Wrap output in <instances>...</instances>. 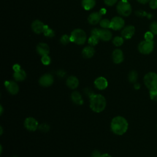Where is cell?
<instances>
[{
  "mask_svg": "<svg viewBox=\"0 0 157 157\" xmlns=\"http://www.w3.org/2000/svg\"><path fill=\"white\" fill-rule=\"evenodd\" d=\"M57 74L58 76L63 77V76L65 75V72L63 71H58L57 72Z\"/></svg>",
  "mask_w": 157,
  "mask_h": 157,
  "instance_id": "f35d334b",
  "label": "cell"
},
{
  "mask_svg": "<svg viewBox=\"0 0 157 157\" xmlns=\"http://www.w3.org/2000/svg\"><path fill=\"white\" fill-rule=\"evenodd\" d=\"M123 42H124L123 37L120 36H116L113 39V44L115 46H117V47L121 46L123 44Z\"/></svg>",
  "mask_w": 157,
  "mask_h": 157,
  "instance_id": "484cf974",
  "label": "cell"
},
{
  "mask_svg": "<svg viewBox=\"0 0 157 157\" xmlns=\"http://www.w3.org/2000/svg\"><path fill=\"white\" fill-rule=\"evenodd\" d=\"M135 33V28L134 26L128 25L124 27L121 31V36L125 39H131Z\"/></svg>",
  "mask_w": 157,
  "mask_h": 157,
  "instance_id": "4fadbf2b",
  "label": "cell"
},
{
  "mask_svg": "<svg viewBox=\"0 0 157 157\" xmlns=\"http://www.w3.org/2000/svg\"><path fill=\"white\" fill-rule=\"evenodd\" d=\"M100 26L104 29H109L110 28V25H111V22L110 20H109L108 19L104 18V19H102L100 22H99Z\"/></svg>",
  "mask_w": 157,
  "mask_h": 157,
  "instance_id": "d4e9b609",
  "label": "cell"
},
{
  "mask_svg": "<svg viewBox=\"0 0 157 157\" xmlns=\"http://www.w3.org/2000/svg\"><path fill=\"white\" fill-rule=\"evenodd\" d=\"M38 129L42 131V132H47L50 130V126L49 124H48L47 123H42L40 125H39V128Z\"/></svg>",
  "mask_w": 157,
  "mask_h": 157,
  "instance_id": "f546056e",
  "label": "cell"
},
{
  "mask_svg": "<svg viewBox=\"0 0 157 157\" xmlns=\"http://www.w3.org/2000/svg\"><path fill=\"white\" fill-rule=\"evenodd\" d=\"M45 25L39 20H34L31 24V29L34 33L36 34H40L44 33Z\"/></svg>",
  "mask_w": 157,
  "mask_h": 157,
  "instance_id": "7c38bea8",
  "label": "cell"
},
{
  "mask_svg": "<svg viewBox=\"0 0 157 157\" xmlns=\"http://www.w3.org/2000/svg\"><path fill=\"white\" fill-rule=\"evenodd\" d=\"M150 29L154 35H157V21H153L150 24Z\"/></svg>",
  "mask_w": 157,
  "mask_h": 157,
  "instance_id": "f1b7e54d",
  "label": "cell"
},
{
  "mask_svg": "<svg viewBox=\"0 0 157 157\" xmlns=\"http://www.w3.org/2000/svg\"><path fill=\"white\" fill-rule=\"evenodd\" d=\"M105 12H106V10H105V9H101L100 10H99V13L102 15H104V14H105Z\"/></svg>",
  "mask_w": 157,
  "mask_h": 157,
  "instance_id": "60d3db41",
  "label": "cell"
},
{
  "mask_svg": "<svg viewBox=\"0 0 157 157\" xmlns=\"http://www.w3.org/2000/svg\"><path fill=\"white\" fill-rule=\"evenodd\" d=\"M137 73L136 71H131L128 75L129 81L131 83H134L137 79Z\"/></svg>",
  "mask_w": 157,
  "mask_h": 157,
  "instance_id": "cb8c5ba5",
  "label": "cell"
},
{
  "mask_svg": "<svg viewBox=\"0 0 157 157\" xmlns=\"http://www.w3.org/2000/svg\"><path fill=\"white\" fill-rule=\"evenodd\" d=\"M102 15L99 12H93L88 17V23L91 25H96L101 20Z\"/></svg>",
  "mask_w": 157,
  "mask_h": 157,
  "instance_id": "2e32d148",
  "label": "cell"
},
{
  "mask_svg": "<svg viewBox=\"0 0 157 157\" xmlns=\"http://www.w3.org/2000/svg\"><path fill=\"white\" fill-rule=\"evenodd\" d=\"M25 128L29 131H35L39 128L38 121L33 117H28L24 122Z\"/></svg>",
  "mask_w": 157,
  "mask_h": 157,
  "instance_id": "52a82bcc",
  "label": "cell"
},
{
  "mask_svg": "<svg viewBox=\"0 0 157 157\" xmlns=\"http://www.w3.org/2000/svg\"><path fill=\"white\" fill-rule=\"evenodd\" d=\"M104 1L105 4L108 6H112L117 2V0H104Z\"/></svg>",
  "mask_w": 157,
  "mask_h": 157,
  "instance_id": "d590c367",
  "label": "cell"
},
{
  "mask_svg": "<svg viewBox=\"0 0 157 157\" xmlns=\"http://www.w3.org/2000/svg\"><path fill=\"white\" fill-rule=\"evenodd\" d=\"M36 51L37 53L41 55L42 56L45 55H48L50 52V48L47 44L41 42L37 44L36 47Z\"/></svg>",
  "mask_w": 157,
  "mask_h": 157,
  "instance_id": "5bb4252c",
  "label": "cell"
},
{
  "mask_svg": "<svg viewBox=\"0 0 157 157\" xmlns=\"http://www.w3.org/2000/svg\"><path fill=\"white\" fill-rule=\"evenodd\" d=\"M149 94H150V99L152 101L157 102V88L150 90Z\"/></svg>",
  "mask_w": 157,
  "mask_h": 157,
  "instance_id": "83f0119b",
  "label": "cell"
},
{
  "mask_svg": "<svg viewBox=\"0 0 157 157\" xmlns=\"http://www.w3.org/2000/svg\"><path fill=\"white\" fill-rule=\"evenodd\" d=\"M106 106V100L101 94H93L90 97V107L94 112L100 113L104 110Z\"/></svg>",
  "mask_w": 157,
  "mask_h": 157,
  "instance_id": "7a4b0ae2",
  "label": "cell"
},
{
  "mask_svg": "<svg viewBox=\"0 0 157 157\" xmlns=\"http://www.w3.org/2000/svg\"><path fill=\"white\" fill-rule=\"evenodd\" d=\"M43 33L44 36L49 37H52L55 36V32L53 31V29L50 28L47 25L45 26V28Z\"/></svg>",
  "mask_w": 157,
  "mask_h": 157,
  "instance_id": "603a6c76",
  "label": "cell"
},
{
  "mask_svg": "<svg viewBox=\"0 0 157 157\" xmlns=\"http://www.w3.org/2000/svg\"><path fill=\"white\" fill-rule=\"evenodd\" d=\"M94 49L92 46H86L85 47L82 52V54L83 56L85 58H90L94 54Z\"/></svg>",
  "mask_w": 157,
  "mask_h": 157,
  "instance_id": "ffe728a7",
  "label": "cell"
},
{
  "mask_svg": "<svg viewBox=\"0 0 157 157\" xmlns=\"http://www.w3.org/2000/svg\"><path fill=\"white\" fill-rule=\"evenodd\" d=\"M54 82L53 77L50 74H45L40 77L39 80V84L44 87H48L51 86Z\"/></svg>",
  "mask_w": 157,
  "mask_h": 157,
  "instance_id": "ba28073f",
  "label": "cell"
},
{
  "mask_svg": "<svg viewBox=\"0 0 157 157\" xmlns=\"http://www.w3.org/2000/svg\"><path fill=\"white\" fill-rule=\"evenodd\" d=\"M99 39L98 37L91 35L90 37L88 39V44L91 46H94L96 44H98V43L99 42Z\"/></svg>",
  "mask_w": 157,
  "mask_h": 157,
  "instance_id": "4316f807",
  "label": "cell"
},
{
  "mask_svg": "<svg viewBox=\"0 0 157 157\" xmlns=\"http://www.w3.org/2000/svg\"><path fill=\"white\" fill-rule=\"evenodd\" d=\"M139 3L140 4H147L148 2H149L150 1V0H137Z\"/></svg>",
  "mask_w": 157,
  "mask_h": 157,
  "instance_id": "ab89813d",
  "label": "cell"
},
{
  "mask_svg": "<svg viewBox=\"0 0 157 157\" xmlns=\"http://www.w3.org/2000/svg\"><path fill=\"white\" fill-rule=\"evenodd\" d=\"M139 52L144 55H148L152 52L154 48L153 41L143 40L138 45Z\"/></svg>",
  "mask_w": 157,
  "mask_h": 157,
  "instance_id": "8992f818",
  "label": "cell"
},
{
  "mask_svg": "<svg viewBox=\"0 0 157 157\" xmlns=\"http://www.w3.org/2000/svg\"><path fill=\"white\" fill-rule=\"evenodd\" d=\"M100 157H112V156L108 153H104V154H101Z\"/></svg>",
  "mask_w": 157,
  "mask_h": 157,
  "instance_id": "b9f144b4",
  "label": "cell"
},
{
  "mask_svg": "<svg viewBox=\"0 0 157 157\" xmlns=\"http://www.w3.org/2000/svg\"><path fill=\"white\" fill-rule=\"evenodd\" d=\"M144 82L149 90L157 88V74L153 72H148L144 77Z\"/></svg>",
  "mask_w": 157,
  "mask_h": 157,
  "instance_id": "5b68a950",
  "label": "cell"
},
{
  "mask_svg": "<svg viewBox=\"0 0 157 157\" xmlns=\"http://www.w3.org/2000/svg\"><path fill=\"white\" fill-rule=\"evenodd\" d=\"M110 28L115 31L122 29L124 25V21L120 17H114L110 20Z\"/></svg>",
  "mask_w": 157,
  "mask_h": 157,
  "instance_id": "9c48e42d",
  "label": "cell"
},
{
  "mask_svg": "<svg viewBox=\"0 0 157 157\" xmlns=\"http://www.w3.org/2000/svg\"><path fill=\"white\" fill-rule=\"evenodd\" d=\"M101 155V154L99 153V151H97V150H95L92 153V155L91 157H100Z\"/></svg>",
  "mask_w": 157,
  "mask_h": 157,
  "instance_id": "8d00e7d4",
  "label": "cell"
},
{
  "mask_svg": "<svg viewBox=\"0 0 157 157\" xmlns=\"http://www.w3.org/2000/svg\"><path fill=\"white\" fill-rule=\"evenodd\" d=\"M66 85L71 89H75L79 85L78 79L75 76L71 75L67 78Z\"/></svg>",
  "mask_w": 157,
  "mask_h": 157,
  "instance_id": "e0dca14e",
  "label": "cell"
},
{
  "mask_svg": "<svg viewBox=\"0 0 157 157\" xmlns=\"http://www.w3.org/2000/svg\"><path fill=\"white\" fill-rule=\"evenodd\" d=\"M134 88L136 89V90H138V89H139L140 88V85L139 84V83H135L134 84Z\"/></svg>",
  "mask_w": 157,
  "mask_h": 157,
  "instance_id": "7bdbcfd3",
  "label": "cell"
},
{
  "mask_svg": "<svg viewBox=\"0 0 157 157\" xmlns=\"http://www.w3.org/2000/svg\"></svg>",
  "mask_w": 157,
  "mask_h": 157,
  "instance_id": "f6af8a7d",
  "label": "cell"
},
{
  "mask_svg": "<svg viewBox=\"0 0 157 157\" xmlns=\"http://www.w3.org/2000/svg\"><path fill=\"white\" fill-rule=\"evenodd\" d=\"M2 111H3L2 107V105H1V115H2Z\"/></svg>",
  "mask_w": 157,
  "mask_h": 157,
  "instance_id": "ee69618b",
  "label": "cell"
},
{
  "mask_svg": "<svg viewBox=\"0 0 157 157\" xmlns=\"http://www.w3.org/2000/svg\"><path fill=\"white\" fill-rule=\"evenodd\" d=\"M96 4L95 0H82V5L83 8L86 10H89L93 9Z\"/></svg>",
  "mask_w": 157,
  "mask_h": 157,
  "instance_id": "7402d4cb",
  "label": "cell"
},
{
  "mask_svg": "<svg viewBox=\"0 0 157 157\" xmlns=\"http://www.w3.org/2000/svg\"><path fill=\"white\" fill-rule=\"evenodd\" d=\"M112 33L108 29H99V39L103 41H109L112 38Z\"/></svg>",
  "mask_w": 157,
  "mask_h": 157,
  "instance_id": "ac0fdd59",
  "label": "cell"
},
{
  "mask_svg": "<svg viewBox=\"0 0 157 157\" xmlns=\"http://www.w3.org/2000/svg\"><path fill=\"white\" fill-rule=\"evenodd\" d=\"M71 42L77 45L83 44L86 40V34L82 29H75L73 30L70 35Z\"/></svg>",
  "mask_w": 157,
  "mask_h": 157,
  "instance_id": "3957f363",
  "label": "cell"
},
{
  "mask_svg": "<svg viewBox=\"0 0 157 157\" xmlns=\"http://www.w3.org/2000/svg\"><path fill=\"white\" fill-rule=\"evenodd\" d=\"M4 85L6 90L11 94H16L19 91V86L18 84L14 81L6 80L4 82Z\"/></svg>",
  "mask_w": 157,
  "mask_h": 157,
  "instance_id": "30bf717a",
  "label": "cell"
},
{
  "mask_svg": "<svg viewBox=\"0 0 157 157\" xmlns=\"http://www.w3.org/2000/svg\"><path fill=\"white\" fill-rule=\"evenodd\" d=\"M154 34L151 31H147L144 35V38L145 40L147 41H153Z\"/></svg>",
  "mask_w": 157,
  "mask_h": 157,
  "instance_id": "d6a6232c",
  "label": "cell"
},
{
  "mask_svg": "<svg viewBox=\"0 0 157 157\" xmlns=\"http://www.w3.org/2000/svg\"><path fill=\"white\" fill-rule=\"evenodd\" d=\"M13 69L15 71H19L20 69H21V67H20V66L18 64H15V65H13Z\"/></svg>",
  "mask_w": 157,
  "mask_h": 157,
  "instance_id": "74e56055",
  "label": "cell"
},
{
  "mask_svg": "<svg viewBox=\"0 0 157 157\" xmlns=\"http://www.w3.org/2000/svg\"><path fill=\"white\" fill-rule=\"evenodd\" d=\"M13 77L16 81L21 82L26 78V74L24 70L21 69L19 71H15L13 74Z\"/></svg>",
  "mask_w": 157,
  "mask_h": 157,
  "instance_id": "44dd1931",
  "label": "cell"
},
{
  "mask_svg": "<svg viewBox=\"0 0 157 157\" xmlns=\"http://www.w3.org/2000/svg\"><path fill=\"white\" fill-rule=\"evenodd\" d=\"M112 59L115 64H120L124 59L123 53L120 49H115L112 53Z\"/></svg>",
  "mask_w": 157,
  "mask_h": 157,
  "instance_id": "9a60e30c",
  "label": "cell"
},
{
  "mask_svg": "<svg viewBox=\"0 0 157 157\" xmlns=\"http://www.w3.org/2000/svg\"><path fill=\"white\" fill-rule=\"evenodd\" d=\"M110 129L114 134L121 136L124 134L128 129V121L121 116H117L111 121Z\"/></svg>",
  "mask_w": 157,
  "mask_h": 157,
  "instance_id": "6da1fadb",
  "label": "cell"
},
{
  "mask_svg": "<svg viewBox=\"0 0 157 157\" xmlns=\"http://www.w3.org/2000/svg\"><path fill=\"white\" fill-rule=\"evenodd\" d=\"M70 41H71L70 36H68L67 34H64V35L62 36L60 39V42L63 45L67 44Z\"/></svg>",
  "mask_w": 157,
  "mask_h": 157,
  "instance_id": "4dcf8cb0",
  "label": "cell"
},
{
  "mask_svg": "<svg viewBox=\"0 0 157 157\" xmlns=\"http://www.w3.org/2000/svg\"><path fill=\"white\" fill-rule=\"evenodd\" d=\"M149 6L152 9H157V0H150L149 2Z\"/></svg>",
  "mask_w": 157,
  "mask_h": 157,
  "instance_id": "e575fe53",
  "label": "cell"
},
{
  "mask_svg": "<svg viewBox=\"0 0 157 157\" xmlns=\"http://www.w3.org/2000/svg\"><path fill=\"white\" fill-rule=\"evenodd\" d=\"M41 62L44 65H48L51 63V59L48 55H45L42 56L41 58Z\"/></svg>",
  "mask_w": 157,
  "mask_h": 157,
  "instance_id": "1f68e13d",
  "label": "cell"
},
{
  "mask_svg": "<svg viewBox=\"0 0 157 157\" xmlns=\"http://www.w3.org/2000/svg\"><path fill=\"white\" fill-rule=\"evenodd\" d=\"M94 85L97 89L103 90L108 86V81L104 77H99L94 81Z\"/></svg>",
  "mask_w": 157,
  "mask_h": 157,
  "instance_id": "8fae6325",
  "label": "cell"
},
{
  "mask_svg": "<svg viewBox=\"0 0 157 157\" xmlns=\"http://www.w3.org/2000/svg\"><path fill=\"white\" fill-rule=\"evenodd\" d=\"M99 29L98 28H94L91 30V36H94L95 37H97L99 39Z\"/></svg>",
  "mask_w": 157,
  "mask_h": 157,
  "instance_id": "836d02e7",
  "label": "cell"
},
{
  "mask_svg": "<svg viewBox=\"0 0 157 157\" xmlns=\"http://www.w3.org/2000/svg\"><path fill=\"white\" fill-rule=\"evenodd\" d=\"M71 100L77 105H82L83 104V100L80 93L77 91H74L71 94Z\"/></svg>",
  "mask_w": 157,
  "mask_h": 157,
  "instance_id": "d6986e66",
  "label": "cell"
},
{
  "mask_svg": "<svg viewBox=\"0 0 157 157\" xmlns=\"http://www.w3.org/2000/svg\"><path fill=\"white\" fill-rule=\"evenodd\" d=\"M118 13L124 17L129 16L132 12V7L128 0H121L117 6Z\"/></svg>",
  "mask_w": 157,
  "mask_h": 157,
  "instance_id": "277c9868",
  "label": "cell"
}]
</instances>
